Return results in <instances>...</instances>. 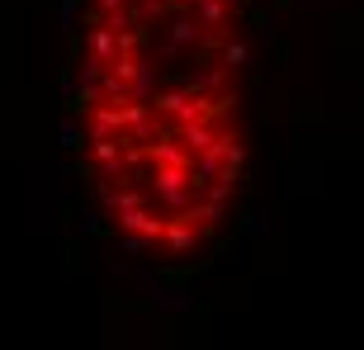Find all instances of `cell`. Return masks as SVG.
I'll return each instance as SVG.
<instances>
[{
    "label": "cell",
    "instance_id": "obj_1",
    "mask_svg": "<svg viewBox=\"0 0 364 350\" xmlns=\"http://www.w3.org/2000/svg\"><path fill=\"white\" fill-rule=\"evenodd\" d=\"M256 0H85L71 142L105 228L142 256H194L246 175Z\"/></svg>",
    "mask_w": 364,
    "mask_h": 350
}]
</instances>
